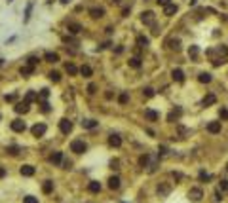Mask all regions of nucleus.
<instances>
[{
  "label": "nucleus",
  "mask_w": 228,
  "mask_h": 203,
  "mask_svg": "<svg viewBox=\"0 0 228 203\" xmlns=\"http://www.w3.org/2000/svg\"><path fill=\"white\" fill-rule=\"evenodd\" d=\"M86 148H88V146H86V142L80 141V139H76V141L70 142V150H72L74 154H82V152H86Z\"/></svg>",
  "instance_id": "f257e3e1"
},
{
  "label": "nucleus",
  "mask_w": 228,
  "mask_h": 203,
  "mask_svg": "<svg viewBox=\"0 0 228 203\" xmlns=\"http://www.w3.org/2000/svg\"><path fill=\"white\" fill-rule=\"evenodd\" d=\"M59 129H61V133L69 135V133L72 131V121H70V120H67V118H63V120L59 121Z\"/></svg>",
  "instance_id": "f03ea898"
},
{
  "label": "nucleus",
  "mask_w": 228,
  "mask_h": 203,
  "mask_svg": "<svg viewBox=\"0 0 228 203\" xmlns=\"http://www.w3.org/2000/svg\"><path fill=\"white\" fill-rule=\"evenodd\" d=\"M188 197H190V201H200V199L203 197V192H202L200 188H192V190L188 192Z\"/></svg>",
  "instance_id": "7ed1b4c3"
},
{
  "label": "nucleus",
  "mask_w": 228,
  "mask_h": 203,
  "mask_svg": "<svg viewBox=\"0 0 228 203\" xmlns=\"http://www.w3.org/2000/svg\"><path fill=\"white\" fill-rule=\"evenodd\" d=\"M12 129H14L15 133H23V131L27 129V125H25L23 120H14V121H12Z\"/></svg>",
  "instance_id": "20e7f679"
},
{
  "label": "nucleus",
  "mask_w": 228,
  "mask_h": 203,
  "mask_svg": "<svg viewBox=\"0 0 228 203\" xmlns=\"http://www.w3.org/2000/svg\"><path fill=\"white\" fill-rule=\"evenodd\" d=\"M44 133H46V125H44V123H36V125H32V135H34V137H42Z\"/></svg>",
  "instance_id": "39448f33"
},
{
  "label": "nucleus",
  "mask_w": 228,
  "mask_h": 203,
  "mask_svg": "<svg viewBox=\"0 0 228 203\" xmlns=\"http://www.w3.org/2000/svg\"><path fill=\"white\" fill-rule=\"evenodd\" d=\"M141 21H143L145 25H152L154 23V12H145L143 15H141Z\"/></svg>",
  "instance_id": "423d86ee"
},
{
  "label": "nucleus",
  "mask_w": 228,
  "mask_h": 203,
  "mask_svg": "<svg viewBox=\"0 0 228 203\" xmlns=\"http://www.w3.org/2000/svg\"><path fill=\"white\" fill-rule=\"evenodd\" d=\"M15 112H17V114H25V112H29V101L17 103V105H15Z\"/></svg>",
  "instance_id": "0eeeda50"
},
{
  "label": "nucleus",
  "mask_w": 228,
  "mask_h": 203,
  "mask_svg": "<svg viewBox=\"0 0 228 203\" xmlns=\"http://www.w3.org/2000/svg\"><path fill=\"white\" fill-rule=\"evenodd\" d=\"M207 131L209 133H221V121H209L207 123Z\"/></svg>",
  "instance_id": "6e6552de"
},
{
  "label": "nucleus",
  "mask_w": 228,
  "mask_h": 203,
  "mask_svg": "<svg viewBox=\"0 0 228 203\" xmlns=\"http://www.w3.org/2000/svg\"><path fill=\"white\" fill-rule=\"evenodd\" d=\"M19 171H21L23 177H32V175H34V167H32V165H23Z\"/></svg>",
  "instance_id": "1a4fd4ad"
},
{
  "label": "nucleus",
  "mask_w": 228,
  "mask_h": 203,
  "mask_svg": "<svg viewBox=\"0 0 228 203\" xmlns=\"http://www.w3.org/2000/svg\"><path fill=\"white\" fill-rule=\"evenodd\" d=\"M108 144H110L112 148H118V146H122V139L118 137V135H110V139H108Z\"/></svg>",
  "instance_id": "9d476101"
},
{
  "label": "nucleus",
  "mask_w": 228,
  "mask_h": 203,
  "mask_svg": "<svg viewBox=\"0 0 228 203\" xmlns=\"http://www.w3.org/2000/svg\"><path fill=\"white\" fill-rule=\"evenodd\" d=\"M177 10H179L177 4H171V2H169L167 6H164V14H166V15H173V14H177Z\"/></svg>",
  "instance_id": "9b49d317"
},
{
  "label": "nucleus",
  "mask_w": 228,
  "mask_h": 203,
  "mask_svg": "<svg viewBox=\"0 0 228 203\" xmlns=\"http://www.w3.org/2000/svg\"><path fill=\"white\" fill-rule=\"evenodd\" d=\"M171 76H173V80H175V82H184V72L181 69H175V70L171 72Z\"/></svg>",
  "instance_id": "f8f14e48"
},
{
  "label": "nucleus",
  "mask_w": 228,
  "mask_h": 203,
  "mask_svg": "<svg viewBox=\"0 0 228 203\" xmlns=\"http://www.w3.org/2000/svg\"><path fill=\"white\" fill-rule=\"evenodd\" d=\"M108 188H110V190H118V188H120V178H118V177H110V178H108Z\"/></svg>",
  "instance_id": "ddd939ff"
},
{
  "label": "nucleus",
  "mask_w": 228,
  "mask_h": 203,
  "mask_svg": "<svg viewBox=\"0 0 228 203\" xmlns=\"http://www.w3.org/2000/svg\"><path fill=\"white\" fill-rule=\"evenodd\" d=\"M90 15H91L93 19H99V17L105 15V10H103V8H93V10H90Z\"/></svg>",
  "instance_id": "4468645a"
},
{
  "label": "nucleus",
  "mask_w": 228,
  "mask_h": 203,
  "mask_svg": "<svg viewBox=\"0 0 228 203\" xmlns=\"http://www.w3.org/2000/svg\"><path fill=\"white\" fill-rule=\"evenodd\" d=\"M50 161L55 163V165H59V163L63 161V154H61V152H53V154L50 156Z\"/></svg>",
  "instance_id": "2eb2a0df"
},
{
  "label": "nucleus",
  "mask_w": 228,
  "mask_h": 203,
  "mask_svg": "<svg viewBox=\"0 0 228 203\" xmlns=\"http://www.w3.org/2000/svg\"><path fill=\"white\" fill-rule=\"evenodd\" d=\"M167 46H169L171 50H175V51H179V50H181V40H179V38H171V40L167 42Z\"/></svg>",
  "instance_id": "dca6fc26"
},
{
  "label": "nucleus",
  "mask_w": 228,
  "mask_h": 203,
  "mask_svg": "<svg viewBox=\"0 0 228 203\" xmlns=\"http://www.w3.org/2000/svg\"><path fill=\"white\" fill-rule=\"evenodd\" d=\"M44 59H46L48 63H57V61H59V55H57V53H51V51H48V53L44 55Z\"/></svg>",
  "instance_id": "f3484780"
},
{
  "label": "nucleus",
  "mask_w": 228,
  "mask_h": 203,
  "mask_svg": "<svg viewBox=\"0 0 228 203\" xmlns=\"http://www.w3.org/2000/svg\"><path fill=\"white\" fill-rule=\"evenodd\" d=\"M145 116L150 120V121H156L158 120V112H154V110H150V108H146L145 110Z\"/></svg>",
  "instance_id": "a211bd4d"
},
{
  "label": "nucleus",
  "mask_w": 228,
  "mask_h": 203,
  "mask_svg": "<svg viewBox=\"0 0 228 203\" xmlns=\"http://www.w3.org/2000/svg\"><path fill=\"white\" fill-rule=\"evenodd\" d=\"M82 127H86V129H95V127H97V121H95V120H84V121H82Z\"/></svg>",
  "instance_id": "6ab92c4d"
},
{
  "label": "nucleus",
  "mask_w": 228,
  "mask_h": 203,
  "mask_svg": "<svg viewBox=\"0 0 228 203\" xmlns=\"http://www.w3.org/2000/svg\"><path fill=\"white\" fill-rule=\"evenodd\" d=\"M78 72L84 76V78H90L91 76V66H88V65H84L82 69H78Z\"/></svg>",
  "instance_id": "aec40b11"
},
{
  "label": "nucleus",
  "mask_w": 228,
  "mask_h": 203,
  "mask_svg": "<svg viewBox=\"0 0 228 203\" xmlns=\"http://www.w3.org/2000/svg\"><path fill=\"white\" fill-rule=\"evenodd\" d=\"M42 190H44V194H51L53 192V182L51 180H46V182L42 184Z\"/></svg>",
  "instance_id": "412c9836"
},
{
  "label": "nucleus",
  "mask_w": 228,
  "mask_h": 203,
  "mask_svg": "<svg viewBox=\"0 0 228 203\" xmlns=\"http://www.w3.org/2000/svg\"><path fill=\"white\" fill-rule=\"evenodd\" d=\"M88 188H90V192H93V194H97V192H101V184L97 182V180H91Z\"/></svg>",
  "instance_id": "4be33fe9"
},
{
  "label": "nucleus",
  "mask_w": 228,
  "mask_h": 203,
  "mask_svg": "<svg viewBox=\"0 0 228 203\" xmlns=\"http://www.w3.org/2000/svg\"><path fill=\"white\" fill-rule=\"evenodd\" d=\"M217 103V97L215 95H207L203 99V106H211V105H215Z\"/></svg>",
  "instance_id": "5701e85b"
},
{
  "label": "nucleus",
  "mask_w": 228,
  "mask_h": 203,
  "mask_svg": "<svg viewBox=\"0 0 228 203\" xmlns=\"http://www.w3.org/2000/svg\"><path fill=\"white\" fill-rule=\"evenodd\" d=\"M181 114H182V110H181V108H175V110H173L171 114L167 116V120H169V121H175V120H177V118H179Z\"/></svg>",
  "instance_id": "b1692460"
},
{
  "label": "nucleus",
  "mask_w": 228,
  "mask_h": 203,
  "mask_svg": "<svg viewBox=\"0 0 228 203\" xmlns=\"http://www.w3.org/2000/svg\"><path fill=\"white\" fill-rule=\"evenodd\" d=\"M82 30V27L78 23H69V32H72V34H78V32Z\"/></svg>",
  "instance_id": "393cba45"
},
{
  "label": "nucleus",
  "mask_w": 228,
  "mask_h": 203,
  "mask_svg": "<svg viewBox=\"0 0 228 203\" xmlns=\"http://www.w3.org/2000/svg\"><path fill=\"white\" fill-rule=\"evenodd\" d=\"M198 80H200L202 84H209V82H211V74H207V72H202V74L198 76Z\"/></svg>",
  "instance_id": "a878e982"
},
{
  "label": "nucleus",
  "mask_w": 228,
  "mask_h": 203,
  "mask_svg": "<svg viewBox=\"0 0 228 203\" xmlns=\"http://www.w3.org/2000/svg\"><path fill=\"white\" fill-rule=\"evenodd\" d=\"M169 190H171V188H169L167 184H162V186H158V194H160V196H167Z\"/></svg>",
  "instance_id": "bb28decb"
},
{
  "label": "nucleus",
  "mask_w": 228,
  "mask_h": 203,
  "mask_svg": "<svg viewBox=\"0 0 228 203\" xmlns=\"http://www.w3.org/2000/svg\"><path fill=\"white\" fill-rule=\"evenodd\" d=\"M65 69H67V72L69 74H78V69H76V65H72V63H67V66H65Z\"/></svg>",
  "instance_id": "cd10ccee"
},
{
  "label": "nucleus",
  "mask_w": 228,
  "mask_h": 203,
  "mask_svg": "<svg viewBox=\"0 0 228 203\" xmlns=\"http://www.w3.org/2000/svg\"><path fill=\"white\" fill-rule=\"evenodd\" d=\"M129 66H133V69H141V59L139 57H131V59H129Z\"/></svg>",
  "instance_id": "c85d7f7f"
},
{
  "label": "nucleus",
  "mask_w": 228,
  "mask_h": 203,
  "mask_svg": "<svg viewBox=\"0 0 228 203\" xmlns=\"http://www.w3.org/2000/svg\"><path fill=\"white\" fill-rule=\"evenodd\" d=\"M198 53H200L198 46H190V50H188V55H190L192 59H196V57H198Z\"/></svg>",
  "instance_id": "c756f323"
},
{
  "label": "nucleus",
  "mask_w": 228,
  "mask_h": 203,
  "mask_svg": "<svg viewBox=\"0 0 228 203\" xmlns=\"http://www.w3.org/2000/svg\"><path fill=\"white\" fill-rule=\"evenodd\" d=\"M48 76H50V80H51V82H59V80H61V74H59V72H55V70H51Z\"/></svg>",
  "instance_id": "7c9ffc66"
},
{
  "label": "nucleus",
  "mask_w": 228,
  "mask_h": 203,
  "mask_svg": "<svg viewBox=\"0 0 228 203\" xmlns=\"http://www.w3.org/2000/svg\"><path fill=\"white\" fill-rule=\"evenodd\" d=\"M32 70H34V66L27 65V66H23V69H21V74H23V76H29V74H32Z\"/></svg>",
  "instance_id": "2f4dec72"
},
{
  "label": "nucleus",
  "mask_w": 228,
  "mask_h": 203,
  "mask_svg": "<svg viewBox=\"0 0 228 203\" xmlns=\"http://www.w3.org/2000/svg\"><path fill=\"white\" fill-rule=\"evenodd\" d=\"M127 101H129V95L127 93H122L120 97H118V103H120V105H127Z\"/></svg>",
  "instance_id": "473e14b6"
},
{
  "label": "nucleus",
  "mask_w": 228,
  "mask_h": 203,
  "mask_svg": "<svg viewBox=\"0 0 228 203\" xmlns=\"http://www.w3.org/2000/svg\"><path fill=\"white\" fill-rule=\"evenodd\" d=\"M137 44H139L141 48H145V46H148V38H145V36H139V38H137Z\"/></svg>",
  "instance_id": "72a5a7b5"
},
{
  "label": "nucleus",
  "mask_w": 228,
  "mask_h": 203,
  "mask_svg": "<svg viewBox=\"0 0 228 203\" xmlns=\"http://www.w3.org/2000/svg\"><path fill=\"white\" fill-rule=\"evenodd\" d=\"M148 161H150V157H148L146 154L139 157V163H141V165H143V167H146V165H148Z\"/></svg>",
  "instance_id": "f704fd0d"
},
{
  "label": "nucleus",
  "mask_w": 228,
  "mask_h": 203,
  "mask_svg": "<svg viewBox=\"0 0 228 203\" xmlns=\"http://www.w3.org/2000/svg\"><path fill=\"white\" fill-rule=\"evenodd\" d=\"M143 95L148 97V99H150V97H154V89H152V87H145V89H143Z\"/></svg>",
  "instance_id": "c9c22d12"
},
{
  "label": "nucleus",
  "mask_w": 228,
  "mask_h": 203,
  "mask_svg": "<svg viewBox=\"0 0 228 203\" xmlns=\"http://www.w3.org/2000/svg\"><path fill=\"white\" fill-rule=\"evenodd\" d=\"M23 203H38V199L34 196H25L23 197Z\"/></svg>",
  "instance_id": "e433bc0d"
},
{
  "label": "nucleus",
  "mask_w": 228,
  "mask_h": 203,
  "mask_svg": "<svg viewBox=\"0 0 228 203\" xmlns=\"http://www.w3.org/2000/svg\"><path fill=\"white\" fill-rule=\"evenodd\" d=\"M34 99H36V93H34V91H29L25 101H29V103H30V101H34Z\"/></svg>",
  "instance_id": "4c0bfd02"
},
{
  "label": "nucleus",
  "mask_w": 228,
  "mask_h": 203,
  "mask_svg": "<svg viewBox=\"0 0 228 203\" xmlns=\"http://www.w3.org/2000/svg\"><path fill=\"white\" fill-rule=\"evenodd\" d=\"M8 152L12 154V156H15V154L19 152V146H10V148H8Z\"/></svg>",
  "instance_id": "58836bf2"
},
{
  "label": "nucleus",
  "mask_w": 228,
  "mask_h": 203,
  "mask_svg": "<svg viewBox=\"0 0 228 203\" xmlns=\"http://www.w3.org/2000/svg\"><path fill=\"white\" fill-rule=\"evenodd\" d=\"M217 51H219V53L222 55V57H224V55L228 53V50H226V46H219V48H217Z\"/></svg>",
  "instance_id": "ea45409f"
},
{
  "label": "nucleus",
  "mask_w": 228,
  "mask_h": 203,
  "mask_svg": "<svg viewBox=\"0 0 228 203\" xmlns=\"http://www.w3.org/2000/svg\"><path fill=\"white\" fill-rule=\"evenodd\" d=\"M200 178H202V180H209L211 177H209L207 173H205V171H200Z\"/></svg>",
  "instance_id": "a19ab883"
},
{
  "label": "nucleus",
  "mask_w": 228,
  "mask_h": 203,
  "mask_svg": "<svg viewBox=\"0 0 228 203\" xmlns=\"http://www.w3.org/2000/svg\"><path fill=\"white\" fill-rule=\"evenodd\" d=\"M221 118L222 120H228V110L226 108H221Z\"/></svg>",
  "instance_id": "79ce46f5"
},
{
  "label": "nucleus",
  "mask_w": 228,
  "mask_h": 203,
  "mask_svg": "<svg viewBox=\"0 0 228 203\" xmlns=\"http://www.w3.org/2000/svg\"><path fill=\"white\" fill-rule=\"evenodd\" d=\"M95 89H97V87H95V84H90V86H88V93H91V95H93V93H95Z\"/></svg>",
  "instance_id": "37998d69"
},
{
  "label": "nucleus",
  "mask_w": 228,
  "mask_h": 203,
  "mask_svg": "<svg viewBox=\"0 0 228 203\" xmlns=\"http://www.w3.org/2000/svg\"><path fill=\"white\" fill-rule=\"evenodd\" d=\"M118 165H120V161H118V160H114V161H110V167H112V169H118Z\"/></svg>",
  "instance_id": "c03bdc74"
},
{
  "label": "nucleus",
  "mask_w": 228,
  "mask_h": 203,
  "mask_svg": "<svg viewBox=\"0 0 228 203\" xmlns=\"http://www.w3.org/2000/svg\"><path fill=\"white\" fill-rule=\"evenodd\" d=\"M215 199H217V201L222 199V194H221V192H215Z\"/></svg>",
  "instance_id": "a18cd8bd"
},
{
  "label": "nucleus",
  "mask_w": 228,
  "mask_h": 203,
  "mask_svg": "<svg viewBox=\"0 0 228 203\" xmlns=\"http://www.w3.org/2000/svg\"><path fill=\"white\" fill-rule=\"evenodd\" d=\"M40 95H42V97H44V99H46V97L50 95V91H48V89H42V91H40Z\"/></svg>",
  "instance_id": "49530a36"
},
{
  "label": "nucleus",
  "mask_w": 228,
  "mask_h": 203,
  "mask_svg": "<svg viewBox=\"0 0 228 203\" xmlns=\"http://www.w3.org/2000/svg\"><path fill=\"white\" fill-rule=\"evenodd\" d=\"M42 110H44V112H50V105L44 103V105H42Z\"/></svg>",
  "instance_id": "de8ad7c7"
},
{
  "label": "nucleus",
  "mask_w": 228,
  "mask_h": 203,
  "mask_svg": "<svg viewBox=\"0 0 228 203\" xmlns=\"http://www.w3.org/2000/svg\"><path fill=\"white\" fill-rule=\"evenodd\" d=\"M2 177H6V169H4V167H0V178H2Z\"/></svg>",
  "instance_id": "09e8293b"
},
{
  "label": "nucleus",
  "mask_w": 228,
  "mask_h": 203,
  "mask_svg": "<svg viewBox=\"0 0 228 203\" xmlns=\"http://www.w3.org/2000/svg\"><path fill=\"white\" fill-rule=\"evenodd\" d=\"M158 4H162V6H167V4H169V0H158Z\"/></svg>",
  "instance_id": "8fccbe9b"
},
{
  "label": "nucleus",
  "mask_w": 228,
  "mask_h": 203,
  "mask_svg": "<svg viewBox=\"0 0 228 203\" xmlns=\"http://www.w3.org/2000/svg\"><path fill=\"white\" fill-rule=\"evenodd\" d=\"M221 188H224V190L228 188V180H222V182H221Z\"/></svg>",
  "instance_id": "3c124183"
}]
</instances>
